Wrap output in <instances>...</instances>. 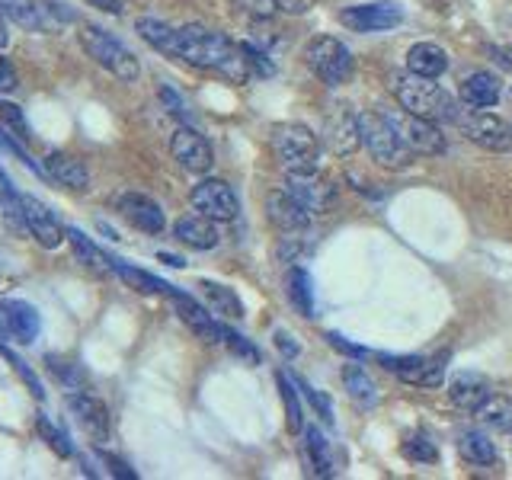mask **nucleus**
I'll use <instances>...</instances> for the list:
<instances>
[{
    "instance_id": "obj_1",
    "label": "nucleus",
    "mask_w": 512,
    "mask_h": 480,
    "mask_svg": "<svg viewBox=\"0 0 512 480\" xmlns=\"http://www.w3.org/2000/svg\"><path fill=\"white\" fill-rule=\"evenodd\" d=\"M173 58L186 61L199 71H212L224 80H231V84H247L250 74H253L240 42L228 39L218 29L199 26V23H189V26L176 29Z\"/></svg>"
},
{
    "instance_id": "obj_2",
    "label": "nucleus",
    "mask_w": 512,
    "mask_h": 480,
    "mask_svg": "<svg viewBox=\"0 0 512 480\" xmlns=\"http://www.w3.org/2000/svg\"><path fill=\"white\" fill-rule=\"evenodd\" d=\"M391 90L397 96L400 109L413 112V116L420 119H429L436 125H448L458 119V100L452 93H448L442 84H436V77H420L413 71H404V74H394L391 77Z\"/></svg>"
},
{
    "instance_id": "obj_3",
    "label": "nucleus",
    "mask_w": 512,
    "mask_h": 480,
    "mask_svg": "<svg viewBox=\"0 0 512 480\" xmlns=\"http://www.w3.org/2000/svg\"><path fill=\"white\" fill-rule=\"evenodd\" d=\"M359 141L362 148L372 154V160L378 167L388 170H407L416 154L404 144V138L397 135V128L391 125V119L384 112H359Z\"/></svg>"
},
{
    "instance_id": "obj_4",
    "label": "nucleus",
    "mask_w": 512,
    "mask_h": 480,
    "mask_svg": "<svg viewBox=\"0 0 512 480\" xmlns=\"http://www.w3.org/2000/svg\"><path fill=\"white\" fill-rule=\"evenodd\" d=\"M272 154L285 173H314L320 170L324 144L301 122H282L272 128Z\"/></svg>"
},
{
    "instance_id": "obj_5",
    "label": "nucleus",
    "mask_w": 512,
    "mask_h": 480,
    "mask_svg": "<svg viewBox=\"0 0 512 480\" xmlns=\"http://www.w3.org/2000/svg\"><path fill=\"white\" fill-rule=\"evenodd\" d=\"M80 45H84V52L100 64V68H106L112 77L125 80V84L138 80L141 64H138L135 52L128 45H122L112 32L93 26V23H84L80 26Z\"/></svg>"
},
{
    "instance_id": "obj_6",
    "label": "nucleus",
    "mask_w": 512,
    "mask_h": 480,
    "mask_svg": "<svg viewBox=\"0 0 512 480\" xmlns=\"http://www.w3.org/2000/svg\"><path fill=\"white\" fill-rule=\"evenodd\" d=\"M455 125L461 128V135L474 141L477 148L493 151V154H503L512 148V125L506 119H500L496 112L487 109H477V106H461L458 109V119Z\"/></svg>"
},
{
    "instance_id": "obj_7",
    "label": "nucleus",
    "mask_w": 512,
    "mask_h": 480,
    "mask_svg": "<svg viewBox=\"0 0 512 480\" xmlns=\"http://www.w3.org/2000/svg\"><path fill=\"white\" fill-rule=\"evenodd\" d=\"M304 58H308L311 71L324 80L327 87H343L346 80L356 71V61H352L349 45H343L333 36H320L308 48H304Z\"/></svg>"
},
{
    "instance_id": "obj_8",
    "label": "nucleus",
    "mask_w": 512,
    "mask_h": 480,
    "mask_svg": "<svg viewBox=\"0 0 512 480\" xmlns=\"http://www.w3.org/2000/svg\"><path fill=\"white\" fill-rule=\"evenodd\" d=\"M388 119H391V125L397 128V135L404 138V144L416 157H439V154H445L448 141H445L442 128L436 122L413 116V112H407V109L388 112Z\"/></svg>"
},
{
    "instance_id": "obj_9",
    "label": "nucleus",
    "mask_w": 512,
    "mask_h": 480,
    "mask_svg": "<svg viewBox=\"0 0 512 480\" xmlns=\"http://www.w3.org/2000/svg\"><path fill=\"white\" fill-rule=\"evenodd\" d=\"M189 202L196 212L215 218V221H234L240 212V202H237V192L231 189V183L218 180V176H205L189 192Z\"/></svg>"
},
{
    "instance_id": "obj_10",
    "label": "nucleus",
    "mask_w": 512,
    "mask_h": 480,
    "mask_svg": "<svg viewBox=\"0 0 512 480\" xmlns=\"http://www.w3.org/2000/svg\"><path fill=\"white\" fill-rule=\"evenodd\" d=\"M282 189L292 192V196L304 208H308L311 215L330 212V208L336 205V199H340V189H336L330 180H324V176H320V170H314V173H288Z\"/></svg>"
},
{
    "instance_id": "obj_11",
    "label": "nucleus",
    "mask_w": 512,
    "mask_h": 480,
    "mask_svg": "<svg viewBox=\"0 0 512 480\" xmlns=\"http://www.w3.org/2000/svg\"><path fill=\"white\" fill-rule=\"evenodd\" d=\"M42 330V317L39 311L26 301H13L4 298L0 301V340L4 343H36V336Z\"/></svg>"
},
{
    "instance_id": "obj_12",
    "label": "nucleus",
    "mask_w": 512,
    "mask_h": 480,
    "mask_svg": "<svg viewBox=\"0 0 512 480\" xmlns=\"http://www.w3.org/2000/svg\"><path fill=\"white\" fill-rule=\"evenodd\" d=\"M170 154H173V160L183 170L199 173V176L208 173V170H212V164H215L212 144H208L205 135H199L192 125H180V128H176L173 138H170Z\"/></svg>"
},
{
    "instance_id": "obj_13",
    "label": "nucleus",
    "mask_w": 512,
    "mask_h": 480,
    "mask_svg": "<svg viewBox=\"0 0 512 480\" xmlns=\"http://www.w3.org/2000/svg\"><path fill=\"white\" fill-rule=\"evenodd\" d=\"M167 298L173 301V308H176V314H180L183 324L196 333L199 340H205V343H221L224 340V327H228V324H221V320L208 308H202V304L192 295L180 292V288H173Z\"/></svg>"
},
{
    "instance_id": "obj_14",
    "label": "nucleus",
    "mask_w": 512,
    "mask_h": 480,
    "mask_svg": "<svg viewBox=\"0 0 512 480\" xmlns=\"http://www.w3.org/2000/svg\"><path fill=\"white\" fill-rule=\"evenodd\" d=\"M340 23L352 32H384L404 23V7L400 4H359V7H346L340 13Z\"/></svg>"
},
{
    "instance_id": "obj_15",
    "label": "nucleus",
    "mask_w": 512,
    "mask_h": 480,
    "mask_svg": "<svg viewBox=\"0 0 512 480\" xmlns=\"http://www.w3.org/2000/svg\"><path fill=\"white\" fill-rule=\"evenodd\" d=\"M23 218H26L29 234L36 237L45 250H55L68 240V228L61 224V218L36 196H23Z\"/></svg>"
},
{
    "instance_id": "obj_16",
    "label": "nucleus",
    "mask_w": 512,
    "mask_h": 480,
    "mask_svg": "<svg viewBox=\"0 0 512 480\" xmlns=\"http://www.w3.org/2000/svg\"><path fill=\"white\" fill-rule=\"evenodd\" d=\"M116 212L132 224V228H138L141 234H164L167 228V215L164 208H160L151 196H141V192H125V196H119L116 202Z\"/></svg>"
},
{
    "instance_id": "obj_17",
    "label": "nucleus",
    "mask_w": 512,
    "mask_h": 480,
    "mask_svg": "<svg viewBox=\"0 0 512 480\" xmlns=\"http://www.w3.org/2000/svg\"><path fill=\"white\" fill-rule=\"evenodd\" d=\"M266 215L272 221V228L282 231L285 237H292V234L304 231L311 224V212L292 196V192H285V189H276V192H269V196H266Z\"/></svg>"
},
{
    "instance_id": "obj_18",
    "label": "nucleus",
    "mask_w": 512,
    "mask_h": 480,
    "mask_svg": "<svg viewBox=\"0 0 512 480\" xmlns=\"http://www.w3.org/2000/svg\"><path fill=\"white\" fill-rule=\"evenodd\" d=\"M68 410L74 413V420L84 426V432L93 442L109 439V410L103 400H96L87 391H71L68 394Z\"/></svg>"
},
{
    "instance_id": "obj_19",
    "label": "nucleus",
    "mask_w": 512,
    "mask_h": 480,
    "mask_svg": "<svg viewBox=\"0 0 512 480\" xmlns=\"http://www.w3.org/2000/svg\"><path fill=\"white\" fill-rule=\"evenodd\" d=\"M173 237L189 250H215L221 244L218 221L202 215V212L199 215H183L180 221H176L173 224Z\"/></svg>"
},
{
    "instance_id": "obj_20",
    "label": "nucleus",
    "mask_w": 512,
    "mask_h": 480,
    "mask_svg": "<svg viewBox=\"0 0 512 480\" xmlns=\"http://www.w3.org/2000/svg\"><path fill=\"white\" fill-rule=\"evenodd\" d=\"M45 176L64 189H74V192H84L90 189V170L84 167V160H77L74 154H64V151H52L45 157Z\"/></svg>"
},
{
    "instance_id": "obj_21",
    "label": "nucleus",
    "mask_w": 512,
    "mask_h": 480,
    "mask_svg": "<svg viewBox=\"0 0 512 480\" xmlns=\"http://www.w3.org/2000/svg\"><path fill=\"white\" fill-rule=\"evenodd\" d=\"M324 141L333 154H349L359 148V119L352 112L343 109H333L327 122H324Z\"/></svg>"
},
{
    "instance_id": "obj_22",
    "label": "nucleus",
    "mask_w": 512,
    "mask_h": 480,
    "mask_svg": "<svg viewBox=\"0 0 512 480\" xmlns=\"http://www.w3.org/2000/svg\"><path fill=\"white\" fill-rule=\"evenodd\" d=\"M503 96V80L490 74V71H474L461 80V100L464 106H477V109H490L500 103Z\"/></svg>"
},
{
    "instance_id": "obj_23",
    "label": "nucleus",
    "mask_w": 512,
    "mask_h": 480,
    "mask_svg": "<svg viewBox=\"0 0 512 480\" xmlns=\"http://www.w3.org/2000/svg\"><path fill=\"white\" fill-rule=\"evenodd\" d=\"M490 384L484 375H474V372H458L452 381H448V400L458 407V410H468L474 413L484 400L490 397Z\"/></svg>"
},
{
    "instance_id": "obj_24",
    "label": "nucleus",
    "mask_w": 512,
    "mask_h": 480,
    "mask_svg": "<svg viewBox=\"0 0 512 480\" xmlns=\"http://www.w3.org/2000/svg\"><path fill=\"white\" fill-rule=\"evenodd\" d=\"M304 436V458H308V468L314 477H333L336 474V461H333V448L327 436L320 432L314 423L301 429Z\"/></svg>"
},
{
    "instance_id": "obj_25",
    "label": "nucleus",
    "mask_w": 512,
    "mask_h": 480,
    "mask_svg": "<svg viewBox=\"0 0 512 480\" xmlns=\"http://www.w3.org/2000/svg\"><path fill=\"white\" fill-rule=\"evenodd\" d=\"M407 71L420 77H442L448 71V52L436 42H416L407 52Z\"/></svg>"
},
{
    "instance_id": "obj_26",
    "label": "nucleus",
    "mask_w": 512,
    "mask_h": 480,
    "mask_svg": "<svg viewBox=\"0 0 512 480\" xmlns=\"http://www.w3.org/2000/svg\"><path fill=\"white\" fill-rule=\"evenodd\" d=\"M199 288H202V295H205L208 311H212L215 317H224V320H240V317H244V304H240L234 288L221 285V282H212V279H202Z\"/></svg>"
},
{
    "instance_id": "obj_27",
    "label": "nucleus",
    "mask_w": 512,
    "mask_h": 480,
    "mask_svg": "<svg viewBox=\"0 0 512 480\" xmlns=\"http://www.w3.org/2000/svg\"><path fill=\"white\" fill-rule=\"evenodd\" d=\"M112 272H116V276H119L128 288H135V292H141V295H170V292H173V285H170V282L157 279V276H151V272H144V269H138V266H128V263L116 260V256H112Z\"/></svg>"
},
{
    "instance_id": "obj_28",
    "label": "nucleus",
    "mask_w": 512,
    "mask_h": 480,
    "mask_svg": "<svg viewBox=\"0 0 512 480\" xmlns=\"http://www.w3.org/2000/svg\"><path fill=\"white\" fill-rule=\"evenodd\" d=\"M0 10L10 23H16L26 32H45L48 20H45V10L36 4V0H0Z\"/></svg>"
},
{
    "instance_id": "obj_29",
    "label": "nucleus",
    "mask_w": 512,
    "mask_h": 480,
    "mask_svg": "<svg viewBox=\"0 0 512 480\" xmlns=\"http://www.w3.org/2000/svg\"><path fill=\"white\" fill-rule=\"evenodd\" d=\"M68 244H71V250H74V256H77V263H84L87 269L100 272V276H106V272H112V256H106V253H103L100 247H96L84 231L68 228Z\"/></svg>"
},
{
    "instance_id": "obj_30",
    "label": "nucleus",
    "mask_w": 512,
    "mask_h": 480,
    "mask_svg": "<svg viewBox=\"0 0 512 480\" xmlns=\"http://www.w3.org/2000/svg\"><path fill=\"white\" fill-rule=\"evenodd\" d=\"M474 416L496 432H512V397L509 394H490L484 404L474 410Z\"/></svg>"
},
{
    "instance_id": "obj_31",
    "label": "nucleus",
    "mask_w": 512,
    "mask_h": 480,
    "mask_svg": "<svg viewBox=\"0 0 512 480\" xmlns=\"http://www.w3.org/2000/svg\"><path fill=\"white\" fill-rule=\"evenodd\" d=\"M138 36L148 42L151 48H157L160 55L173 58V48H176V26L164 23V20H154V16H141L135 23Z\"/></svg>"
},
{
    "instance_id": "obj_32",
    "label": "nucleus",
    "mask_w": 512,
    "mask_h": 480,
    "mask_svg": "<svg viewBox=\"0 0 512 480\" xmlns=\"http://www.w3.org/2000/svg\"><path fill=\"white\" fill-rule=\"evenodd\" d=\"M343 384H346L349 397L356 400L359 407L372 410V407L378 404V388H375L372 375H368L362 365H346V368H343Z\"/></svg>"
},
{
    "instance_id": "obj_33",
    "label": "nucleus",
    "mask_w": 512,
    "mask_h": 480,
    "mask_svg": "<svg viewBox=\"0 0 512 480\" xmlns=\"http://www.w3.org/2000/svg\"><path fill=\"white\" fill-rule=\"evenodd\" d=\"M288 301L295 304V311L301 317H314V279L308 276V269L295 266L288 272Z\"/></svg>"
},
{
    "instance_id": "obj_34",
    "label": "nucleus",
    "mask_w": 512,
    "mask_h": 480,
    "mask_svg": "<svg viewBox=\"0 0 512 480\" xmlns=\"http://www.w3.org/2000/svg\"><path fill=\"white\" fill-rule=\"evenodd\" d=\"M378 362L388 368L391 375H397L404 384H416V388H420L426 356H388V352H378Z\"/></svg>"
},
{
    "instance_id": "obj_35",
    "label": "nucleus",
    "mask_w": 512,
    "mask_h": 480,
    "mask_svg": "<svg viewBox=\"0 0 512 480\" xmlns=\"http://www.w3.org/2000/svg\"><path fill=\"white\" fill-rule=\"evenodd\" d=\"M276 384L282 391V404H285V423H288V432H301L304 429V413H301V391L292 375L279 372L276 375Z\"/></svg>"
},
{
    "instance_id": "obj_36",
    "label": "nucleus",
    "mask_w": 512,
    "mask_h": 480,
    "mask_svg": "<svg viewBox=\"0 0 512 480\" xmlns=\"http://www.w3.org/2000/svg\"><path fill=\"white\" fill-rule=\"evenodd\" d=\"M461 455L468 458L471 464H493L496 461V445L490 436H484V432H468V436H461Z\"/></svg>"
},
{
    "instance_id": "obj_37",
    "label": "nucleus",
    "mask_w": 512,
    "mask_h": 480,
    "mask_svg": "<svg viewBox=\"0 0 512 480\" xmlns=\"http://www.w3.org/2000/svg\"><path fill=\"white\" fill-rule=\"evenodd\" d=\"M36 432H39L42 442H45L48 448H52V452H55L58 458H71V455H74V445H71V439H68V432H64L58 423L48 420L45 413L36 416Z\"/></svg>"
},
{
    "instance_id": "obj_38",
    "label": "nucleus",
    "mask_w": 512,
    "mask_h": 480,
    "mask_svg": "<svg viewBox=\"0 0 512 480\" xmlns=\"http://www.w3.org/2000/svg\"><path fill=\"white\" fill-rule=\"evenodd\" d=\"M0 356H4V359L10 362V368H13L16 375H20V381L26 384L32 397H36V400H45V388H42V381L36 378V372H32V368H29V365H26L20 356H16V352H10L7 346H0Z\"/></svg>"
},
{
    "instance_id": "obj_39",
    "label": "nucleus",
    "mask_w": 512,
    "mask_h": 480,
    "mask_svg": "<svg viewBox=\"0 0 512 480\" xmlns=\"http://www.w3.org/2000/svg\"><path fill=\"white\" fill-rule=\"evenodd\" d=\"M404 455L416 464H436V458H439L436 442H432L426 432H416V436H410L404 442Z\"/></svg>"
},
{
    "instance_id": "obj_40",
    "label": "nucleus",
    "mask_w": 512,
    "mask_h": 480,
    "mask_svg": "<svg viewBox=\"0 0 512 480\" xmlns=\"http://www.w3.org/2000/svg\"><path fill=\"white\" fill-rule=\"evenodd\" d=\"M295 384H298V391L304 394V400L314 407V413L320 416V423H327V426H333V404H330V397L327 394H320L317 388H311L308 381H301V378H295Z\"/></svg>"
},
{
    "instance_id": "obj_41",
    "label": "nucleus",
    "mask_w": 512,
    "mask_h": 480,
    "mask_svg": "<svg viewBox=\"0 0 512 480\" xmlns=\"http://www.w3.org/2000/svg\"><path fill=\"white\" fill-rule=\"evenodd\" d=\"M224 346H228L237 359H244V362H250V365H256L260 362V349H256L247 336H240L237 330H231V327H224V340H221Z\"/></svg>"
},
{
    "instance_id": "obj_42",
    "label": "nucleus",
    "mask_w": 512,
    "mask_h": 480,
    "mask_svg": "<svg viewBox=\"0 0 512 480\" xmlns=\"http://www.w3.org/2000/svg\"><path fill=\"white\" fill-rule=\"evenodd\" d=\"M0 119H4V122L13 128V138H20V141H29V138H32V132H29V122H26L23 109L16 106V103L0 100Z\"/></svg>"
},
{
    "instance_id": "obj_43",
    "label": "nucleus",
    "mask_w": 512,
    "mask_h": 480,
    "mask_svg": "<svg viewBox=\"0 0 512 480\" xmlns=\"http://www.w3.org/2000/svg\"><path fill=\"white\" fill-rule=\"evenodd\" d=\"M240 48H244V58L250 64V71L253 74H260V77H276V64L269 61V55L263 52V48H256L253 42H240Z\"/></svg>"
},
{
    "instance_id": "obj_44",
    "label": "nucleus",
    "mask_w": 512,
    "mask_h": 480,
    "mask_svg": "<svg viewBox=\"0 0 512 480\" xmlns=\"http://www.w3.org/2000/svg\"><path fill=\"white\" fill-rule=\"evenodd\" d=\"M45 362H48V368H52V372H55L64 384H68L71 391H77V384H80V368H77L74 362H61L58 356H48Z\"/></svg>"
},
{
    "instance_id": "obj_45",
    "label": "nucleus",
    "mask_w": 512,
    "mask_h": 480,
    "mask_svg": "<svg viewBox=\"0 0 512 480\" xmlns=\"http://www.w3.org/2000/svg\"><path fill=\"white\" fill-rule=\"evenodd\" d=\"M327 343H330L336 352H343L346 359H365V356H368V349H365V346H356V343H352L349 336H343V333H333V330H330V333H327Z\"/></svg>"
},
{
    "instance_id": "obj_46",
    "label": "nucleus",
    "mask_w": 512,
    "mask_h": 480,
    "mask_svg": "<svg viewBox=\"0 0 512 480\" xmlns=\"http://www.w3.org/2000/svg\"><path fill=\"white\" fill-rule=\"evenodd\" d=\"M272 336H276V349L282 352V359L292 362V359H298V356H301V346H298V340H295V336L288 333V330H282V327H279Z\"/></svg>"
},
{
    "instance_id": "obj_47",
    "label": "nucleus",
    "mask_w": 512,
    "mask_h": 480,
    "mask_svg": "<svg viewBox=\"0 0 512 480\" xmlns=\"http://www.w3.org/2000/svg\"><path fill=\"white\" fill-rule=\"evenodd\" d=\"M100 461L106 464L112 477H122V480H135V477H138V471H135V468H128V464H125L122 458H116L112 452H100Z\"/></svg>"
},
{
    "instance_id": "obj_48",
    "label": "nucleus",
    "mask_w": 512,
    "mask_h": 480,
    "mask_svg": "<svg viewBox=\"0 0 512 480\" xmlns=\"http://www.w3.org/2000/svg\"><path fill=\"white\" fill-rule=\"evenodd\" d=\"M237 7H244L253 16H260V20H269L272 13H279L276 0H237Z\"/></svg>"
},
{
    "instance_id": "obj_49",
    "label": "nucleus",
    "mask_w": 512,
    "mask_h": 480,
    "mask_svg": "<svg viewBox=\"0 0 512 480\" xmlns=\"http://www.w3.org/2000/svg\"><path fill=\"white\" fill-rule=\"evenodd\" d=\"M0 151H4V154H13L16 160H23V164L26 167H32V170H36V173H45V170H39V164H36V160H29V154L20 148V144H13L7 135H0Z\"/></svg>"
},
{
    "instance_id": "obj_50",
    "label": "nucleus",
    "mask_w": 512,
    "mask_h": 480,
    "mask_svg": "<svg viewBox=\"0 0 512 480\" xmlns=\"http://www.w3.org/2000/svg\"><path fill=\"white\" fill-rule=\"evenodd\" d=\"M160 100L167 103V109L173 112V116H180V119H186V103L176 96V90L173 87H160Z\"/></svg>"
},
{
    "instance_id": "obj_51",
    "label": "nucleus",
    "mask_w": 512,
    "mask_h": 480,
    "mask_svg": "<svg viewBox=\"0 0 512 480\" xmlns=\"http://www.w3.org/2000/svg\"><path fill=\"white\" fill-rule=\"evenodd\" d=\"M16 90V71H13V64L0 55V93H13Z\"/></svg>"
},
{
    "instance_id": "obj_52",
    "label": "nucleus",
    "mask_w": 512,
    "mask_h": 480,
    "mask_svg": "<svg viewBox=\"0 0 512 480\" xmlns=\"http://www.w3.org/2000/svg\"><path fill=\"white\" fill-rule=\"evenodd\" d=\"M279 13H288V16H301L314 7V0H276Z\"/></svg>"
},
{
    "instance_id": "obj_53",
    "label": "nucleus",
    "mask_w": 512,
    "mask_h": 480,
    "mask_svg": "<svg viewBox=\"0 0 512 480\" xmlns=\"http://www.w3.org/2000/svg\"><path fill=\"white\" fill-rule=\"evenodd\" d=\"M87 4L96 7V10H103V13H112V16L122 13V0H87Z\"/></svg>"
},
{
    "instance_id": "obj_54",
    "label": "nucleus",
    "mask_w": 512,
    "mask_h": 480,
    "mask_svg": "<svg viewBox=\"0 0 512 480\" xmlns=\"http://www.w3.org/2000/svg\"><path fill=\"white\" fill-rule=\"evenodd\" d=\"M160 260H164L167 266H173V269H183L186 266V260H180V256H173V253H160Z\"/></svg>"
},
{
    "instance_id": "obj_55",
    "label": "nucleus",
    "mask_w": 512,
    "mask_h": 480,
    "mask_svg": "<svg viewBox=\"0 0 512 480\" xmlns=\"http://www.w3.org/2000/svg\"><path fill=\"white\" fill-rule=\"evenodd\" d=\"M7 16H4V10H0V48H4L7 45Z\"/></svg>"
}]
</instances>
